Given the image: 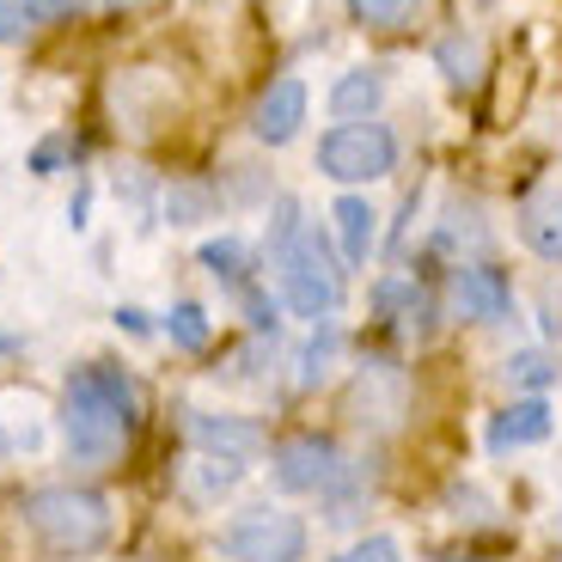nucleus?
<instances>
[{"label": "nucleus", "mask_w": 562, "mask_h": 562, "mask_svg": "<svg viewBox=\"0 0 562 562\" xmlns=\"http://www.w3.org/2000/svg\"><path fill=\"white\" fill-rule=\"evenodd\" d=\"M135 422H140V385L123 367L92 361L68 373V385H61V435H68L80 464H111L128 447Z\"/></svg>", "instance_id": "f257e3e1"}, {"label": "nucleus", "mask_w": 562, "mask_h": 562, "mask_svg": "<svg viewBox=\"0 0 562 562\" xmlns=\"http://www.w3.org/2000/svg\"><path fill=\"white\" fill-rule=\"evenodd\" d=\"M19 514L56 557H86V550H99L111 538V507L92 490H37L25 495Z\"/></svg>", "instance_id": "f03ea898"}, {"label": "nucleus", "mask_w": 562, "mask_h": 562, "mask_svg": "<svg viewBox=\"0 0 562 562\" xmlns=\"http://www.w3.org/2000/svg\"><path fill=\"white\" fill-rule=\"evenodd\" d=\"M276 269H281V300H288L300 318H324V312L342 300V269L330 263L318 233H300L294 245H281Z\"/></svg>", "instance_id": "7ed1b4c3"}, {"label": "nucleus", "mask_w": 562, "mask_h": 562, "mask_svg": "<svg viewBox=\"0 0 562 562\" xmlns=\"http://www.w3.org/2000/svg\"><path fill=\"white\" fill-rule=\"evenodd\" d=\"M397 166V140L385 123H337L318 140V171L330 183H373Z\"/></svg>", "instance_id": "20e7f679"}, {"label": "nucleus", "mask_w": 562, "mask_h": 562, "mask_svg": "<svg viewBox=\"0 0 562 562\" xmlns=\"http://www.w3.org/2000/svg\"><path fill=\"white\" fill-rule=\"evenodd\" d=\"M221 550L233 562H300L306 550V520L288 507H251L221 532Z\"/></svg>", "instance_id": "39448f33"}, {"label": "nucleus", "mask_w": 562, "mask_h": 562, "mask_svg": "<svg viewBox=\"0 0 562 562\" xmlns=\"http://www.w3.org/2000/svg\"><path fill=\"white\" fill-rule=\"evenodd\" d=\"M276 483L281 490H294V495H312V490H330V483L342 477V452L330 447V440L318 435H294V440H281L276 447Z\"/></svg>", "instance_id": "423d86ee"}, {"label": "nucleus", "mask_w": 562, "mask_h": 562, "mask_svg": "<svg viewBox=\"0 0 562 562\" xmlns=\"http://www.w3.org/2000/svg\"><path fill=\"white\" fill-rule=\"evenodd\" d=\"M300 123H306V86L288 74V80H276L257 99V111H251V135L263 140V147H288V140L300 135Z\"/></svg>", "instance_id": "0eeeda50"}, {"label": "nucleus", "mask_w": 562, "mask_h": 562, "mask_svg": "<svg viewBox=\"0 0 562 562\" xmlns=\"http://www.w3.org/2000/svg\"><path fill=\"white\" fill-rule=\"evenodd\" d=\"M183 428H190V440H196L202 452H214V459H251V452H263V428L245 416H214V409H190L183 416Z\"/></svg>", "instance_id": "6e6552de"}, {"label": "nucleus", "mask_w": 562, "mask_h": 562, "mask_svg": "<svg viewBox=\"0 0 562 562\" xmlns=\"http://www.w3.org/2000/svg\"><path fill=\"white\" fill-rule=\"evenodd\" d=\"M452 306H459V318H477V324H495V318H507V306H514V294H507V281H502V269L464 263L459 276H452Z\"/></svg>", "instance_id": "1a4fd4ad"}, {"label": "nucleus", "mask_w": 562, "mask_h": 562, "mask_svg": "<svg viewBox=\"0 0 562 562\" xmlns=\"http://www.w3.org/2000/svg\"><path fill=\"white\" fill-rule=\"evenodd\" d=\"M355 416L373 422V428H392L404 416V373L385 361H367L361 380H355Z\"/></svg>", "instance_id": "9d476101"}, {"label": "nucleus", "mask_w": 562, "mask_h": 562, "mask_svg": "<svg viewBox=\"0 0 562 562\" xmlns=\"http://www.w3.org/2000/svg\"><path fill=\"white\" fill-rule=\"evenodd\" d=\"M544 435H550V404H544V397H520V404H507L502 416L490 422V452L538 447Z\"/></svg>", "instance_id": "9b49d317"}, {"label": "nucleus", "mask_w": 562, "mask_h": 562, "mask_svg": "<svg viewBox=\"0 0 562 562\" xmlns=\"http://www.w3.org/2000/svg\"><path fill=\"white\" fill-rule=\"evenodd\" d=\"M380 99H385V74L380 68H355V74H342V80L330 86V111H337L342 123H367V116L380 111Z\"/></svg>", "instance_id": "f8f14e48"}, {"label": "nucleus", "mask_w": 562, "mask_h": 562, "mask_svg": "<svg viewBox=\"0 0 562 562\" xmlns=\"http://www.w3.org/2000/svg\"><path fill=\"white\" fill-rule=\"evenodd\" d=\"M520 239L532 245L538 257L562 263V190H550V196L526 202V214H520Z\"/></svg>", "instance_id": "ddd939ff"}, {"label": "nucleus", "mask_w": 562, "mask_h": 562, "mask_svg": "<svg viewBox=\"0 0 562 562\" xmlns=\"http://www.w3.org/2000/svg\"><path fill=\"white\" fill-rule=\"evenodd\" d=\"M373 233H380V214H373V202H367V196H342V202H337V239H342V257H349V263H367V251H373Z\"/></svg>", "instance_id": "4468645a"}, {"label": "nucleus", "mask_w": 562, "mask_h": 562, "mask_svg": "<svg viewBox=\"0 0 562 562\" xmlns=\"http://www.w3.org/2000/svg\"><path fill=\"white\" fill-rule=\"evenodd\" d=\"M435 61H440V74H447L452 86H471L483 74V43L471 37V31H452V37L435 49Z\"/></svg>", "instance_id": "2eb2a0df"}, {"label": "nucleus", "mask_w": 562, "mask_h": 562, "mask_svg": "<svg viewBox=\"0 0 562 562\" xmlns=\"http://www.w3.org/2000/svg\"><path fill=\"white\" fill-rule=\"evenodd\" d=\"M202 269H209V276H226V281H245L251 276V245L245 239H209L202 245Z\"/></svg>", "instance_id": "dca6fc26"}, {"label": "nucleus", "mask_w": 562, "mask_h": 562, "mask_svg": "<svg viewBox=\"0 0 562 562\" xmlns=\"http://www.w3.org/2000/svg\"><path fill=\"white\" fill-rule=\"evenodd\" d=\"M416 7H422V0H349V13L361 19V25H373V31L409 25V19H416Z\"/></svg>", "instance_id": "f3484780"}, {"label": "nucleus", "mask_w": 562, "mask_h": 562, "mask_svg": "<svg viewBox=\"0 0 562 562\" xmlns=\"http://www.w3.org/2000/svg\"><path fill=\"white\" fill-rule=\"evenodd\" d=\"M166 330H171V342H178V349H190V355L209 349V337H214V330H209V312L190 306V300H183V306H171Z\"/></svg>", "instance_id": "a211bd4d"}, {"label": "nucleus", "mask_w": 562, "mask_h": 562, "mask_svg": "<svg viewBox=\"0 0 562 562\" xmlns=\"http://www.w3.org/2000/svg\"><path fill=\"white\" fill-rule=\"evenodd\" d=\"M233 483H239V459H196V471H190V490L196 495H226L233 490Z\"/></svg>", "instance_id": "6ab92c4d"}, {"label": "nucleus", "mask_w": 562, "mask_h": 562, "mask_svg": "<svg viewBox=\"0 0 562 562\" xmlns=\"http://www.w3.org/2000/svg\"><path fill=\"white\" fill-rule=\"evenodd\" d=\"M380 306L385 312H404L397 324H428V294H422V288H409V281H385Z\"/></svg>", "instance_id": "aec40b11"}, {"label": "nucleus", "mask_w": 562, "mask_h": 562, "mask_svg": "<svg viewBox=\"0 0 562 562\" xmlns=\"http://www.w3.org/2000/svg\"><path fill=\"white\" fill-rule=\"evenodd\" d=\"M507 380H514V385H532V392H538V385L557 380V361H550L544 349H520L514 361H507Z\"/></svg>", "instance_id": "412c9836"}, {"label": "nucleus", "mask_w": 562, "mask_h": 562, "mask_svg": "<svg viewBox=\"0 0 562 562\" xmlns=\"http://www.w3.org/2000/svg\"><path fill=\"white\" fill-rule=\"evenodd\" d=\"M166 214H171V226H196L202 214H209V190H196V183H178L166 196Z\"/></svg>", "instance_id": "4be33fe9"}, {"label": "nucleus", "mask_w": 562, "mask_h": 562, "mask_svg": "<svg viewBox=\"0 0 562 562\" xmlns=\"http://www.w3.org/2000/svg\"><path fill=\"white\" fill-rule=\"evenodd\" d=\"M330 355H337V337L324 330V337H312V349L300 355V385H318L324 373H330Z\"/></svg>", "instance_id": "5701e85b"}, {"label": "nucleus", "mask_w": 562, "mask_h": 562, "mask_svg": "<svg viewBox=\"0 0 562 562\" xmlns=\"http://www.w3.org/2000/svg\"><path fill=\"white\" fill-rule=\"evenodd\" d=\"M342 562H404V550H397V538H361Z\"/></svg>", "instance_id": "b1692460"}, {"label": "nucleus", "mask_w": 562, "mask_h": 562, "mask_svg": "<svg viewBox=\"0 0 562 562\" xmlns=\"http://www.w3.org/2000/svg\"><path fill=\"white\" fill-rule=\"evenodd\" d=\"M19 7H25V19H43V25H49V19H74V13H80V0H19Z\"/></svg>", "instance_id": "393cba45"}, {"label": "nucleus", "mask_w": 562, "mask_h": 562, "mask_svg": "<svg viewBox=\"0 0 562 562\" xmlns=\"http://www.w3.org/2000/svg\"><path fill=\"white\" fill-rule=\"evenodd\" d=\"M25 31V7L19 0H0V43H13Z\"/></svg>", "instance_id": "a878e982"}, {"label": "nucleus", "mask_w": 562, "mask_h": 562, "mask_svg": "<svg viewBox=\"0 0 562 562\" xmlns=\"http://www.w3.org/2000/svg\"><path fill=\"white\" fill-rule=\"evenodd\" d=\"M111 7H140V0H111Z\"/></svg>", "instance_id": "bb28decb"}]
</instances>
